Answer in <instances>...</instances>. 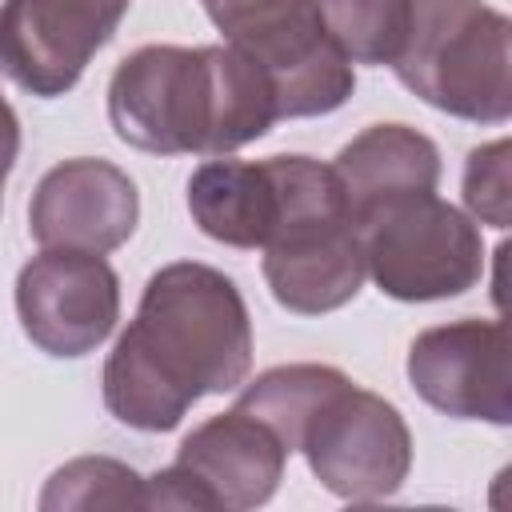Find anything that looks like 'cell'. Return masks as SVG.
<instances>
[{
    "label": "cell",
    "mask_w": 512,
    "mask_h": 512,
    "mask_svg": "<svg viewBox=\"0 0 512 512\" xmlns=\"http://www.w3.org/2000/svg\"><path fill=\"white\" fill-rule=\"evenodd\" d=\"M284 444L248 412L212 416L184 444L176 464L188 468L216 508H256L264 504L284 472Z\"/></svg>",
    "instance_id": "cell-12"
},
{
    "label": "cell",
    "mask_w": 512,
    "mask_h": 512,
    "mask_svg": "<svg viewBox=\"0 0 512 512\" xmlns=\"http://www.w3.org/2000/svg\"><path fill=\"white\" fill-rule=\"evenodd\" d=\"M124 12L128 0H4L0 68L32 96H60Z\"/></svg>",
    "instance_id": "cell-9"
},
{
    "label": "cell",
    "mask_w": 512,
    "mask_h": 512,
    "mask_svg": "<svg viewBox=\"0 0 512 512\" xmlns=\"http://www.w3.org/2000/svg\"><path fill=\"white\" fill-rule=\"evenodd\" d=\"M332 168L360 228V220H368L372 212L404 196L432 192L440 176V156L428 136L404 124H376L360 132L352 144H344Z\"/></svg>",
    "instance_id": "cell-13"
},
{
    "label": "cell",
    "mask_w": 512,
    "mask_h": 512,
    "mask_svg": "<svg viewBox=\"0 0 512 512\" xmlns=\"http://www.w3.org/2000/svg\"><path fill=\"white\" fill-rule=\"evenodd\" d=\"M216 28L276 88V116H320L352 96V64L328 36L320 0H204Z\"/></svg>",
    "instance_id": "cell-5"
},
{
    "label": "cell",
    "mask_w": 512,
    "mask_h": 512,
    "mask_svg": "<svg viewBox=\"0 0 512 512\" xmlns=\"http://www.w3.org/2000/svg\"><path fill=\"white\" fill-rule=\"evenodd\" d=\"M364 264L396 300H440L472 288L484 272L480 232L432 192L404 196L360 220Z\"/></svg>",
    "instance_id": "cell-6"
},
{
    "label": "cell",
    "mask_w": 512,
    "mask_h": 512,
    "mask_svg": "<svg viewBox=\"0 0 512 512\" xmlns=\"http://www.w3.org/2000/svg\"><path fill=\"white\" fill-rule=\"evenodd\" d=\"M340 384H348V376L336 372V368H324V364H288V368H272L260 380H252L236 408L248 412L252 420H260L284 444V452H300V436H304L312 412Z\"/></svg>",
    "instance_id": "cell-15"
},
{
    "label": "cell",
    "mask_w": 512,
    "mask_h": 512,
    "mask_svg": "<svg viewBox=\"0 0 512 512\" xmlns=\"http://www.w3.org/2000/svg\"><path fill=\"white\" fill-rule=\"evenodd\" d=\"M504 320H460L412 340L408 380L440 412L460 420H512V368Z\"/></svg>",
    "instance_id": "cell-10"
},
{
    "label": "cell",
    "mask_w": 512,
    "mask_h": 512,
    "mask_svg": "<svg viewBox=\"0 0 512 512\" xmlns=\"http://www.w3.org/2000/svg\"><path fill=\"white\" fill-rule=\"evenodd\" d=\"M280 216L264 240V276L292 312H332L360 292L364 244L336 168L308 156H268Z\"/></svg>",
    "instance_id": "cell-3"
},
{
    "label": "cell",
    "mask_w": 512,
    "mask_h": 512,
    "mask_svg": "<svg viewBox=\"0 0 512 512\" xmlns=\"http://www.w3.org/2000/svg\"><path fill=\"white\" fill-rule=\"evenodd\" d=\"M192 220L220 244L264 248L280 216V192L268 160H208L188 180Z\"/></svg>",
    "instance_id": "cell-14"
},
{
    "label": "cell",
    "mask_w": 512,
    "mask_h": 512,
    "mask_svg": "<svg viewBox=\"0 0 512 512\" xmlns=\"http://www.w3.org/2000/svg\"><path fill=\"white\" fill-rule=\"evenodd\" d=\"M140 216L136 184L108 160H64L32 196L28 228L44 248L112 252L120 248Z\"/></svg>",
    "instance_id": "cell-11"
},
{
    "label": "cell",
    "mask_w": 512,
    "mask_h": 512,
    "mask_svg": "<svg viewBox=\"0 0 512 512\" xmlns=\"http://www.w3.org/2000/svg\"><path fill=\"white\" fill-rule=\"evenodd\" d=\"M40 508H148V496L132 468L104 456H84L48 480Z\"/></svg>",
    "instance_id": "cell-17"
},
{
    "label": "cell",
    "mask_w": 512,
    "mask_h": 512,
    "mask_svg": "<svg viewBox=\"0 0 512 512\" xmlns=\"http://www.w3.org/2000/svg\"><path fill=\"white\" fill-rule=\"evenodd\" d=\"M108 116L124 144L164 156H224L280 120L268 72L236 44L132 52L108 84Z\"/></svg>",
    "instance_id": "cell-2"
},
{
    "label": "cell",
    "mask_w": 512,
    "mask_h": 512,
    "mask_svg": "<svg viewBox=\"0 0 512 512\" xmlns=\"http://www.w3.org/2000/svg\"><path fill=\"white\" fill-rule=\"evenodd\" d=\"M508 16L484 0H412L396 76L432 108L500 124L512 112Z\"/></svg>",
    "instance_id": "cell-4"
},
{
    "label": "cell",
    "mask_w": 512,
    "mask_h": 512,
    "mask_svg": "<svg viewBox=\"0 0 512 512\" xmlns=\"http://www.w3.org/2000/svg\"><path fill=\"white\" fill-rule=\"evenodd\" d=\"M252 328L236 284L208 264L160 268L104 364V404L140 432H168L208 392L248 376Z\"/></svg>",
    "instance_id": "cell-1"
},
{
    "label": "cell",
    "mask_w": 512,
    "mask_h": 512,
    "mask_svg": "<svg viewBox=\"0 0 512 512\" xmlns=\"http://www.w3.org/2000/svg\"><path fill=\"white\" fill-rule=\"evenodd\" d=\"M16 312L48 356H84L116 328L120 288L100 252L48 248L20 268Z\"/></svg>",
    "instance_id": "cell-8"
},
{
    "label": "cell",
    "mask_w": 512,
    "mask_h": 512,
    "mask_svg": "<svg viewBox=\"0 0 512 512\" xmlns=\"http://www.w3.org/2000/svg\"><path fill=\"white\" fill-rule=\"evenodd\" d=\"M320 12L348 64H392L412 24V0H320Z\"/></svg>",
    "instance_id": "cell-16"
},
{
    "label": "cell",
    "mask_w": 512,
    "mask_h": 512,
    "mask_svg": "<svg viewBox=\"0 0 512 512\" xmlns=\"http://www.w3.org/2000/svg\"><path fill=\"white\" fill-rule=\"evenodd\" d=\"M16 148H20V124H16V112L0 96V188H4V176L12 172Z\"/></svg>",
    "instance_id": "cell-19"
},
{
    "label": "cell",
    "mask_w": 512,
    "mask_h": 512,
    "mask_svg": "<svg viewBox=\"0 0 512 512\" xmlns=\"http://www.w3.org/2000/svg\"><path fill=\"white\" fill-rule=\"evenodd\" d=\"M508 140L484 144L468 156L464 168V204L476 220L492 228H508L512 220V184H508Z\"/></svg>",
    "instance_id": "cell-18"
},
{
    "label": "cell",
    "mask_w": 512,
    "mask_h": 512,
    "mask_svg": "<svg viewBox=\"0 0 512 512\" xmlns=\"http://www.w3.org/2000/svg\"><path fill=\"white\" fill-rule=\"evenodd\" d=\"M300 452L328 492L344 500H380L404 484L412 436L388 400L348 380L312 412Z\"/></svg>",
    "instance_id": "cell-7"
}]
</instances>
